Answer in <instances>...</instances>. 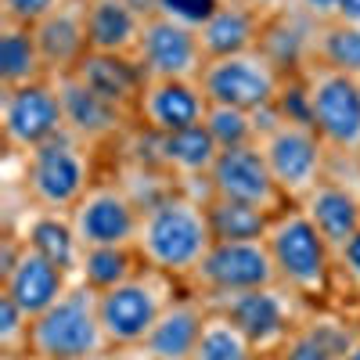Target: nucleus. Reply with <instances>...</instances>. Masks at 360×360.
Segmentation results:
<instances>
[{
    "label": "nucleus",
    "mask_w": 360,
    "mask_h": 360,
    "mask_svg": "<svg viewBox=\"0 0 360 360\" xmlns=\"http://www.w3.org/2000/svg\"><path fill=\"white\" fill-rule=\"evenodd\" d=\"M314 65L360 79V25H349V22L321 25L314 40Z\"/></svg>",
    "instance_id": "32"
},
{
    "label": "nucleus",
    "mask_w": 360,
    "mask_h": 360,
    "mask_svg": "<svg viewBox=\"0 0 360 360\" xmlns=\"http://www.w3.org/2000/svg\"><path fill=\"white\" fill-rule=\"evenodd\" d=\"M33 37L40 47V58L51 72V79L72 76L79 62L90 54V33H86V0H65L54 15H47L40 25H33Z\"/></svg>",
    "instance_id": "19"
},
{
    "label": "nucleus",
    "mask_w": 360,
    "mask_h": 360,
    "mask_svg": "<svg viewBox=\"0 0 360 360\" xmlns=\"http://www.w3.org/2000/svg\"><path fill=\"white\" fill-rule=\"evenodd\" d=\"M29 332H33V317L25 310H18L8 295H0V356L25 353Z\"/></svg>",
    "instance_id": "34"
},
{
    "label": "nucleus",
    "mask_w": 360,
    "mask_h": 360,
    "mask_svg": "<svg viewBox=\"0 0 360 360\" xmlns=\"http://www.w3.org/2000/svg\"><path fill=\"white\" fill-rule=\"evenodd\" d=\"M198 83L205 90L209 105H231V108H245V112H263V108H274L285 76L256 47V51H242V54L209 58Z\"/></svg>",
    "instance_id": "8"
},
{
    "label": "nucleus",
    "mask_w": 360,
    "mask_h": 360,
    "mask_svg": "<svg viewBox=\"0 0 360 360\" xmlns=\"http://www.w3.org/2000/svg\"><path fill=\"white\" fill-rule=\"evenodd\" d=\"M205 317H209V303L184 285L155 321L152 335L141 342L137 360H195L198 339L205 332Z\"/></svg>",
    "instance_id": "16"
},
{
    "label": "nucleus",
    "mask_w": 360,
    "mask_h": 360,
    "mask_svg": "<svg viewBox=\"0 0 360 360\" xmlns=\"http://www.w3.org/2000/svg\"><path fill=\"white\" fill-rule=\"evenodd\" d=\"M295 205L310 217V224L321 231L324 242L332 245V252H339L360 231V191L342 184L335 176H324L321 184Z\"/></svg>",
    "instance_id": "21"
},
{
    "label": "nucleus",
    "mask_w": 360,
    "mask_h": 360,
    "mask_svg": "<svg viewBox=\"0 0 360 360\" xmlns=\"http://www.w3.org/2000/svg\"><path fill=\"white\" fill-rule=\"evenodd\" d=\"M76 278L69 270H62L58 263H51L47 256L33 252L29 245H22L18 259L0 274V295H8L18 310H25L29 317H40L47 307H54L58 299L69 292Z\"/></svg>",
    "instance_id": "18"
},
{
    "label": "nucleus",
    "mask_w": 360,
    "mask_h": 360,
    "mask_svg": "<svg viewBox=\"0 0 360 360\" xmlns=\"http://www.w3.org/2000/svg\"><path fill=\"white\" fill-rule=\"evenodd\" d=\"M83 360H137V353H123V349H101V353H90Z\"/></svg>",
    "instance_id": "41"
},
{
    "label": "nucleus",
    "mask_w": 360,
    "mask_h": 360,
    "mask_svg": "<svg viewBox=\"0 0 360 360\" xmlns=\"http://www.w3.org/2000/svg\"><path fill=\"white\" fill-rule=\"evenodd\" d=\"M263 15L245 8L242 0H224V4L213 11L198 37L209 58H224V54H242V51H256L259 37H263Z\"/></svg>",
    "instance_id": "25"
},
{
    "label": "nucleus",
    "mask_w": 360,
    "mask_h": 360,
    "mask_svg": "<svg viewBox=\"0 0 360 360\" xmlns=\"http://www.w3.org/2000/svg\"><path fill=\"white\" fill-rule=\"evenodd\" d=\"M22 234V242L47 256L51 263H58L62 270H69V274L76 278V270H79V259H83V245H79V238H76V227L69 220V213H47V209H33L25 220V227L18 231Z\"/></svg>",
    "instance_id": "27"
},
{
    "label": "nucleus",
    "mask_w": 360,
    "mask_h": 360,
    "mask_svg": "<svg viewBox=\"0 0 360 360\" xmlns=\"http://www.w3.org/2000/svg\"><path fill=\"white\" fill-rule=\"evenodd\" d=\"M0 130L11 155H29L65 130L62 94L54 79H40L29 86L0 90Z\"/></svg>",
    "instance_id": "11"
},
{
    "label": "nucleus",
    "mask_w": 360,
    "mask_h": 360,
    "mask_svg": "<svg viewBox=\"0 0 360 360\" xmlns=\"http://www.w3.org/2000/svg\"><path fill=\"white\" fill-rule=\"evenodd\" d=\"M205 130L217 141L220 152H227V148H245V144L259 141V115L245 112V108H231V105H209Z\"/></svg>",
    "instance_id": "33"
},
{
    "label": "nucleus",
    "mask_w": 360,
    "mask_h": 360,
    "mask_svg": "<svg viewBox=\"0 0 360 360\" xmlns=\"http://www.w3.org/2000/svg\"><path fill=\"white\" fill-rule=\"evenodd\" d=\"M245 8H252V11H259L263 18H270V15H278V11H285L292 0H242Z\"/></svg>",
    "instance_id": "39"
},
{
    "label": "nucleus",
    "mask_w": 360,
    "mask_h": 360,
    "mask_svg": "<svg viewBox=\"0 0 360 360\" xmlns=\"http://www.w3.org/2000/svg\"><path fill=\"white\" fill-rule=\"evenodd\" d=\"M335 270H339V288L346 285L353 299H360V231L335 252Z\"/></svg>",
    "instance_id": "37"
},
{
    "label": "nucleus",
    "mask_w": 360,
    "mask_h": 360,
    "mask_svg": "<svg viewBox=\"0 0 360 360\" xmlns=\"http://www.w3.org/2000/svg\"><path fill=\"white\" fill-rule=\"evenodd\" d=\"M266 360H285V356H266Z\"/></svg>",
    "instance_id": "45"
},
{
    "label": "nucleus",
    "mask_w": 360,
    "mask_h": 360,
    "mask_svg": "<svg viewBox=\"0 0 360 360\" xmlns=\"http://www.w3.org/2000/svg\"><path fill=\"white\" fill-rule=\"evenodd\" d=\"M259 115V152L274 173L281 195L295 205L303 202L321 180L328 176V162H332V152L328 144L317 137L314 127H299V123H285L278 119L274 108H263Z\"/></svg>",
    "instance_id": "4"
},
{
    "label": "nucleus",
    "mask_w": 360,
    "mask_h": 360,
    "mask_svg": "<svg viewBox=\"0 0 360 360\" xmlns=\"http://www.w3.org/2000/svg\"><path fill=\"white\" fill-rule=\"evenodd\" d=\"M307 86H310V127L328 144V152L360 159V79L324 65H310Z\"/></svg>",
    "instance_id": "7"
},
{
    "label": "nucleus",
    "mask_w": 360,
    "mask_h": 360,
    "mask_svg": "<svg viewBox=\"0 0 360 360\" xmlns=\"http://www.w3.org/2000/svg\"><path fill=\"white\" fill-rule=\"evenodd\" d=\"M266 285H278V270L263 238L259 242H213V249L205 252V259L188 281V288L198 292L205 303Z\"/></svg>",
    "instance_id": "10"
},
{
    "label": "nucleus",
    "mask_w": 360,
    "mask_h": 360,
    "mask_svg": "<svg viewBox=\"0 0 360 360\" xmlns=\"http://www.w3.org/2000/svg\"><path fill=\"white\" fill-rule=\"evenodd\" d=\"M195 360H266L252 339L238 328L227 314L209 307V317H205V332L198 339V349H195Z\"/></svg>",
    "instance_id": "31"
},
{
    "label": "nucleus",
    "mask_w": 360,
    "mask_h": 360,
    "mask_svg": "<svg viewBox=\"0 0 360 360\" xmlns=\"http://www.w3.org/2000/svg\"><path fill=\"white\" fill-rule=\"evenodd\" d=\"M209 195H220V198H234V202H245L256 205L263 213H281L285 205H292L274 173H270L259 144H245V148H227L220 152L213 173H209Z\"/></svg>",
    "instance_id": "14"
},
{
    "label": "nucleus",
    "mask_w": 360,
    "mask_h": 360,
    "mask_svg": "<svg viewBox=\"0 0 360 360\" xmlns=\"http://www.w3.org/2000/svg\"><path fill=\"white\" fill-rule=\"evenodd\" d=\"M134 62L141 65L144 79H198L209 54L198 29L180 25L166 15H152L144 18Z\"/></svg>",
    "instance_id": "13"
},
{
    "label": "nucleus",
    "mask_w": 360,
    "mask_h": 360,
    "mask_svg": "<svg viewBox=\"0 0 360 360\" xmlns=\"http://www.w3.org/2000/svg\"><path fill=\"white\" fill-rule=\"evenodd\" d=\"M342 360H360V328H356V335L349 339V346H346Z\"/></svg>",
    "instance_id": "42"
},
{
    "label": "nucleus",
    "mask_w": 360,
    "mask_h": 360,
    "mask_svg": "<svg viewBox=\"0 0 360 360\" xmlns=\"http://www.w3.org/2000/svg\"><path fill=\"white\" fill-rule=\"evenodd\" d=\"M356 328H360V321L353 314H342L339 307L310 310L278 356H285V360H342L349 339L356 335Z\"/></svg>",
    "instance_id": "22"
},
{
    "label": "nucleus",
    "mask_w": 360,
    "mask_h": 360,
    "mask_svg": "<svg viewBox=\"0 0 360 360\" xmlns=\"http://www.w3.org/2000/svg\"><path fill=\"white\" fill-rule=\"evenodd\" d=\"M4 360H51V356H44L37 349H25V353H15V356H4Z\"/></svg>",
    "instance_id": "43"
},
{
    "label": "nucleus",
    "mask_w": 360,
    "mask_h": 360,
    "mask_svg": "<svg viewBox=\"0 0 360 360\" xmlns=\"http://www.w3.org/2000/svg\"><path fill=\"white\" fill-rule=\"evenodd\" d=\"M51 79L33 29L22 25H0V90H15Z\"/></svg>",
    "instance_id": "28"
},
{
    "label": "nucleus",
    "mask_w": 360,
    "mask_h": 360,
    "mask_svg": "<svg viewBox=\"0 0 360 360\" xmlns=\"http://www.w3.org/2000/svg\"><path fill=\"white\" fill-rule=\"evenodd\" d=\"M349 314H353V317L360 321V299H356V303H353V310H349Z\"/></svg>",
    "instance_id": "44"
},
{
    "label": "nucleus",
    "mask_w": 360,
    "mask_h": 360,
    "mask_svg": "<svg viewBox=\"0 0 360 360\" xmlns=\"http://www.w3.org/2000/svg\"><path fill=\"white\" fill-rule=\"evenodd\" d=\"M65 0H0V25H22L33 29L47 15H54Z\"/></svg>",
    "instance_id": "35"
},
{
    "label": "nucleus",
    "mask_w": 360,
    "mask_h": 360,
    "mask_svg": "<svg viewBox=\"0 0 360 360\" xmlns=\"http://www.w3.org/2000/svg\"><path fill=\"white\" fill-rule=\"evenodd\" d=\"M155 152H159V166L180 188L209 198V173H213V166L220 159V148L209 137L205 123L180 130V134H166V137L155 134Z\"/></svg>",
    "instance_id": "20"
},
{
    "label": "nucleus",
    "mask_w": 360,
    "mask_h": 360,
    "mask_svg": "<svg viewBox=\"0 0 360 360\" xmlns=\"http://www.w3.org/2000/svg\"><path fill=\"white\" fill-rule=\"evenodd\" d=\"M339 22L360 25V0H339Z\"/></svg>",
    "instance_id": "40"
},
{
    "label": "nucleus",
    "mask_w": 360,
    "mask_h": 360,
    "mask_svg": "<svg viewBox=\"0 0 360 360\" xmlns=\"http://www.w3.org/2000/svg\"><path fill=\"white\" fill-rule=\"evenodd\" d=\"M263 242L270 249V259H274L281 288H288L310 310L335 307V292H339L335 252L303 209L285 205L281 213H274Z\"/></svg>",
    "instance_id": "2"
},
{
    "label": "nucleus",
    "mask_w": 360,
    "mask_h": 360,
    "mask_svg": "<svg viewBox=\"0 0 360 360\" xmlns=\"http://www.w3.org/2000/svg\"><path fill=\"white\" fill-rule=\"evenodd\" d=\"M69 220L83 249L134 245L141 231V205L130 198V191L115 176H98L94 188L76 202Z\"/></svg>",
    "instance_id": "12"
},
{
    "label": "nucleus",
    "mask_w": 360,
    "mask_h": 360,
    "mask_svg": "<svg viewBox=\"0 0 360 360\" xmlns=\"http://www.w3.org/2000/svg\"><path fill=\"white\" fill-rule=\"evenodd\" d=\"M209 98L198 79H148L134 105V123L148 134H180L205 123Z\"/></svg>",
    "instance_id": "15"
},
{
    "label": "nucleus",
    "mask_w": 360,
    "mask_h": 360,
    "mask_svg": "<svg viewBox=\"0 0 360 360\" xmlns=\"http://www.w3.org/2000/svg\"><path fill=\"white\" fill-rule=\"evenodd\" d=\"M29 349H37L51 360H83L90 353L112 349L98 314V292L86 288L83 281H72L54 307L33 317Z\"/></svg>",
    "instance_id": "6"
},
{
    "label": "nucleus",
    "mask_w": 360,
    "mask_h": 360,
    "mask_svg": "<svg viewBox=\"0 0 360 360\" xmlns=\"http://www.w3.org/2000/svg\"><path fill=\"white\" fill-rule=\"evenodd\" d=\"M144 29V15H137L127 0H86V33L90 51L101 54H134Z\"/></svg>",
    "instance_id": "26"
},
{
    "label": "nucleus",
    "mask_w": 360,
    "mask_h": 360,
    "mask_svg": "<svg viewBox=\"0 0 360 360\" xmlns=\"http://www.w3.org/2000/svg\"><path fill=\"white\" fill-rule=\"evenodd\" d=\"M180 288H184L180 281L144 266L130 281L115 285L108 292H98V314H101L108 346L123 349V353H137Z\"/></svg>",
    "instance_id": "5"
},
{
    "label": "nucleus",
    "mask_w": 360,
    "mask_h": 360,
    "mask_svg": "<svg viewBox=\"0 0 360 360\" xmlns=\"http://www.w3.org/2000/svg\"><path fill=\"white\" fill-rule=\"evenodd\" d=\"M98 155L101 148L79 141L69 130L33 148L29 155H22L25 202L33 209H47V213H72L76 202L98 180Z\"/></svg>",
    "instance_id": "3"
},
{
    "label": "nucleus",
    "mask_w": 360,
    "mask_h": 360,
    "mask_svg": "<svg viewBox=\"0 0 360 360\" xmlns=\"http://www.w3.org/2000/svg\"><path fill=\"white\" fill-rule=\"evenodd\" d=\"M144 270V259L137 252V245H101V249H83L76 281H83L94 292H108L115 285L130 281L134 274Z\"/></svg>",
    "instance_id": "29"
},
{
    "label": "nucleus",
    "mask_w": 360,
    "mask_h": 360,
    "mask_svg": "<svg viewBox=\"0 0 360 360\" xmlns=\"http://www.w3.org/2000/svg\"><path fill=\"white\" fill-rule=\"evenodd\" d=\"M58 94H62V112H65V130L76 134L79 141L94 144V148H112L127 137V130L134 127V115L108 105L105 98H98L90 86H83L76 76H62L54 79Z\"/></svg>",
    "instance_id": "17"
},
{
    "label": "nucleus",
    "mask_w": 360,
    "mask_h": 360,
    "mask_svg": "<svg viewBox=\"0 0 360 360\" xmlns=\"http://www.w3.org/2000/svg\"><path fill=\"white\" fill-rule=\"evenodd\" d=\"M137 252L144 266L159 270V274L188 285L205 252L213 249V227H209L205 198L176 188L155 205L141 213V231H137Z\"/></svg>",
    "instance_id": "1"
},
{
    "label": "nucleus",
    "mask_w": 360,
    "mask_h": 360,
    "mask_svg": "<svg viewBox=\"0 0 360 360\" xmlns=\"http://www.w3.org/2000/svg\"><path fill=\"white\" fill-rule=\"evenodd\" d=\"M213 310L227 314L242 332L252 339V346L263 356H278L285 349V342L292 339V332L303 317L310 314V307H303L299 299L281 288V285H266V288H252V292H238L227 299H217L209 303Z\"/></svg>",
    "instance_id": "9"
},
{
    "label": "nucleus",
    "mask_w": 360,
    "mask_h": 360,
    "mask_svg": "<svg viewBox=\"0 0 360 360\" xmlns=\"http://www.w3.org/2000/svg\"><path fill=\"white\" fill-rule=\"evenodd\" d=\"M224 4V0H159V11L155 15H166L180 25H191V29H202L213 11Z\"/></svg>",
    "instance_id": "36"
},
{
    "label": "nucleus",
    "mask_w": 360,
    "mask_h": 360,
    "mask_svg": "<svg viewBox=\"0 0 360 360\" xmlns=\"http://www.w3.org/2000/svg\"><path fill=\"white\" fill-rule=\"evenodd\" d=\"M288 8H295L303 18H310L314 25H332L339 22V0H292Z\"/></svg>",
    "instance_id": "38"
},
{
    "label": "nucleus",
    "mask_w": 360,
    "mask_h": 360,
    "mask_svg": "<svg viewBox=\"0 0 360 360\" xmlns=\"http://www.w3.org/2000/svg\"><path fill=\"white\" fill-rule=\"evenodd\" d=\"M83 86H90L98 98H105L108 105L123 108L134 115V105L144 90V72L134 62V54H101V51H90L79 69L72 72Z\"/></svg>",
    "instance_id": "24"
},
{
    "label": "nucleus",
    "mask_w": 360,
    "mask_h": 360,
    "mask_svg": "<svg viewBox=\"0 0 360 360\" xmlns=\"http://www.w3.org/2000/svg\"><path fill=\"white\" fill-rule=\"evenodd\" d=\"M317 29L310 18H303L295 8H285L278 15H270L263 22V37H259V51L274 62V69L281 76H299L314 65V40Z\"/></svg>",
    "instance_id": "23"
},
{
    "label": "nucleus",
    "mask_w": 360,
    "mask_h": 360,
    "mask_svg": "<svg viewBox=\"0 0 360 360\" xmlns=\"http://www.w3.org/2000/svg\"><path fill=\"white\" fill-rule=\"evenodd\" d=\"M205 213H209V227H213V242H259L270 227V213L220 195L205 198Z\"/></svg>",
    "instance_id": "30"
}]
</instances>
